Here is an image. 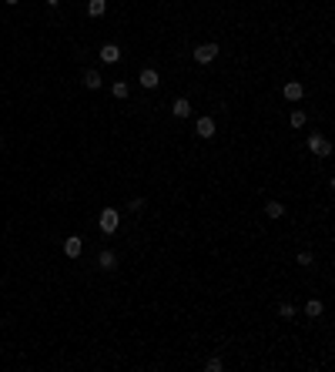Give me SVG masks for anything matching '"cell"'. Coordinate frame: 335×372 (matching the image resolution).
Instances as JSON below:
<instances>
[{"label":"cell","instance_id":"obj_14","mask_svg":"<svg viewBox=\"0 0 335 372\" xmlns=\"http://www.w3.org/2000/svg\"><path fill=\"white\" fill-rule=\"evenodd\" d=\"M305 312H308L312 318H318V316H322V302H318V298H312V302L305 305Z\"/></svg>","mask_w":335,"mask_h":372},{"label":"cell","instance_id":"obj_4","mask_svg":"<svg viewBox=\"0 0 335 372\" xmlns=\"http://www.w3.org/2000/svg\"><path fill=\"white\" fill-rule=\"evenodd\" d=\"M100 60H104V64H118V60H121V47H118V44H104V47H100Z\"/></svg>","mask_w":335,"mask_h":372},{"label":"cell","instance_id":"obj_16","mask_svg":"<svg viewBox=\"0 0 335 372\" xmlns=\"http://www.w3.org/2000/svg\"><path fill=\"white\" fill-rule=\"evenodd\" d=\"M292 128H302V124H305V111H292Z\"/></svg>","mask_w":335,"mask_h":372},{"label":"cell","instance_id":"obj_19","mask_svg":"<svg viewBox=\"0 0 335 372\" xmlns=\"http://www.w3.org/2000/svg\"><path fill=\"white\" fill-rule=\"evenodd\" d=\"M4 4H7V7H17V4H20V0H4Z\"/></svg>","mask_w":335,"mask_h":372},{"label":"cell","instance_id":"obj_20","mask_svg":"<svg viewBox=\"0 0 335 372\" xmlns=\"http://www.w3.org/2000/svg\"><path fill=\"white\" fill-rule=\"evenodd\" d=\"M47 4H50V7H57V4H60V0H47Z\"/></svg>","mask_w":335,"mask_h":372},{"label":"cell","instance_id":"obj_8","mask_svg":"<svg viewBox=\"0 0 335 372\" xmlns=\"http://www.w3.org/2000/svg\"><path fill=\"white\" fill-rule=\"evenodd\" d=\"M194 131H198L201 138H212V134H214V121H212V118H198Z\"/></svg>","mask_w":335,"mask_h":372},{"label":"cell","instance_id":"obj_17","mask_svg":"<svg viewBox=\"0 0 335 372\" xmlns=\"http://www.w3.org/2000/svg\"><path fill=\"white\" fill-rule=\"evenodd\" d=\"M278 312H282V318H292V316H295V305H292V302H285V305L278 308Z\"/></svg>","mask_w":335,"mask_h":372},{"label":"cell","instance_id":"obj_15","mask_svg":"<svg viewBox=\"0 0 335 372\" xmlns=\"http://www.w3.org/2000/svg\"><path fill=\"white\" fill-rule=\"evenodd\" d=\"M111 94H114V98H128V84H124V80H114Z\"/></svg>","mask_w":335,"mask_h":372},{"label":"cell","instance_id":"obj_2","mask_svg":"<svg viewBox=\"0 0 335 372\" xmlns=\"http://www.w3.org/2000/svg\"><path fill=\"white\" fill-rule=\"evenodd\" d=\"M118 225H121V214L114 212V208H104V212H100V232H104V235H114Z\"/></svg>","mask_w":335,"mask_h":372},{"label":"cell","instance_id":"obj_21","mask_svg":"<svg viewBox=\"0 0 335 372\" xmlns=\"http://www.w3.org/2000/svg\"><path fill=\"white\" fill-rule=\"evenodd\" d=\"M0 144H4V134H0Z\"/></svg>","mask_w":335,"mask_h":372},{"label":"cell","instance_id":"obj_10","mask_svg":"<svg viewBox=\"0 0 335 372\" xmlns=\"http://www.w3.org/2000/svg\"><path fill=\"white\" fill-rule=\"evenodd\" d=\"M171 114H174V118H188V114H191V104L184 101V98H178V101L171 104Z\"/></svg>","mask_w":335,"mask_h":372},{"label":"cell","instance_id":"obj_3","mask_svg":"<svg viewBox=\"0 0 335 372\" xmlns=\"http://www.w3.org/2000/svg\"><path fill=\"white\" fill-rule=\"evenodd\" d=\"M214 57H218V44H201V47H194V60H198V64H212Z\"/></svg>","mask_w":335,"mask_h":372},{"label":"cell","instance_id":"obj_13","mask_svg":"<svg viewBox=\"0 0 335 372\" xmlns=\"http://www.w3.org/2000/svg\"><path fill=\"white\" fill-rule=\"evenodd\" d=\"M265 214H268V218H282V214H285V204H282V202H268Z\"/></svg>","mask_w":335,"mask_h":372},{"label":"cell","instance_id":"obj_7","mask_svg":"<svg viewBox=\"0 0 335 372\" xmlns=\"http://www.w3.org/2000/svg\"><path fill=\"white\" fill-rule=\"evenodd\" d=\"M138 80H141V88H148V90L161 84V78H158V70H151V68H148V70H141V78H138Z\"/></svg>","mask_w":335,"mask_h":372},{"label":"cell","instance_id":"obj_11","mask_svg":"<svg viewBox=\"0 0 335 372\" xmlns=\"http://www.w3.org/2000/svg\"><path fill=\"white\" fill-rule=\"evenodd\" d=\"M84 88H88V90L100 88V74H98V70H84Z\"/></svg>","mask_w":335,"mask_h":372},{"label":"cell","instance_id":"obj_12","mask_svg":"<svg viewBox=\"0 0 335 372\" xmlns=\"http://www.w3.org/2000/svg\"><path fill=\"white\" fill-rule=\"evenodd\" d=\"M104 10H108V0H88V14H90V17H100Z\"/></svg>","mask_w":335,"mask_h":372},{"label":"cell","instance_id":"obj_1","mask_svg":"<svg viewBox=\"0 0 335 372\" xmlns=\"http://www.w3.org/2000/svg\"><path fill=\"white\" fill-rule=\"evenodd\" d=\"M308 151L318 154V158H328V154H332V141L322 138V134H308Z\"/></svg>","mask_w":335,"mask_h":372},{"label":"cell","instance_id":"obj_6","mask_svg":"<svg viewBox=\"0 0 335 372\" xmlns=\"http://www.w3.org/2000/svg\"><path fill=\"white\" fill-rule=\"evenodd\" d=\"M282 94H285V101H298L302 94H305V88H302L298 80H288V84L282 88Z\"/></svg>","mask_w":335,"mask_h":372},{"label":"cell","instance_id":"obj_18","mask_svg":"<svg viewBox=\"0 0 335 372\" xmlns=\"http://www.w3.org/2000/svg\"><path fill=\"white\" fill-rule=\"evenodd\" d=\"M204 369H208V372H222V362H218V359H208V362H204Z\"/></svg>","mask_w":335,"mask_h":372},{"label":"cell","instance_id":"obj_9","mask_svg":"<svg viewBox=\"0 0 335 372\" xmlns=\"http://www.w3.org/2000/svg\"><path fill=\"white\" fill-rule=\"evenodd\" d=\"M98 265H100L104 272H111L114 265H118V258H114V252H108V248H104V252L98 255Z\"/></svg>","mask_w":335,"mask_h":372},{"label":"cell","instance_id":"obj_5","mask_svg":"<svg viewBox=\"0 0 335 372\" xmlns=\"http://www.w3.org/2000/svg\"><path fill=\"white\" fill-rule=\"evenodd\" d=\"M80 252H84V242H80L78 235H70V238L64 242V255H67V258H78Z\"/></svg>","mask_w":335,"mask_h":372}]
</instances>
